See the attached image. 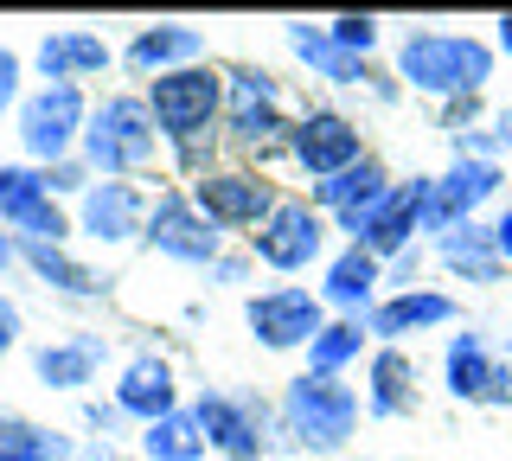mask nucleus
Returning a JSON list of instances; mask_svg holds the SVG:
<instances>
[{
    "label": "nucleus",
    "instance_id": "9d476101",
    "mask_svg": "<svg viewBox=\"0 0 512 461\" xmlns=\"http://www.w3.org/2000/svg\"><path fill=\"white\" fill-rule=\"evenodd\" d=\"M365 122L359 116H346V109H333V103H308L295 116V135H288V161H295L308 180H333V173H346V167H359L365 161Z\"/></svg>",
    "mask_w": 512,
    "mask_h": 461
},
{
    "label": "nucleus",
    "instance_id": "a211bd4d",
    "mask_svg": "<svg viewBox=\"0 0 512 461\" xmlns=\"http://www.w3.org/2000/svg\"><path fill=\"white\" fill-rule=\"evenodd\" d=\"M320 301H327L333 321H365L384 301V263L359 244H340L327 257V276H320Z\"/></svg>",
    "mask_w": 512,
    "mask_h": 461
},
{
    "label": "nucleus",
    "instance_id": "f03ea898",
    "mask_svg": "<svg viewBox=\"0 0 512 461\" xmlns=\"http://www.w3.org/2000/svg\"><path fill=\"white\" fill-rule=\"evenodd\" d=\"M295 116L301 109H288V90L269 65H231L224 71V141L231 148L256 154V161H276V154H288Z\"/></svg>",
    "mask_w": 512,
    "mask_h": 461
},
{
    "label": "nucleus",
    "instance_id": "f704fd0d",
    "mask_svg": "<svg viewBox=\"0 0 512 461\" xmlns=\"http://www.w3.org/2000/svg\"><path fill=\"white\" fill-rule=\"evenodd\" d=\"M448 154H455V161H506L500 129H468V135H455V141H448Z\"/></svg>",
    "mask_w": 512,
    "mask_h": 461
},
{
    "label": "nucleus",
    "instance_id": "4468645a",
    "mask_svg": "<svg viewBox=\"0 0 512 461\" xmlns=\"http://www.w3.org/2000/svg\"><path fill=\"white\" fill-rule=\"evenodd\" d=\"M192 199H199V212L212 218V225L231 237V231H256V225H269V212L282 205L276 193V180H269L263 167H212L205 180H192L186 186Z\"/></svg>",
    "mask_w": 512,
    "mask_h": 461
},
{
    "label": "nucleus",
    "instance_id": "2f4dec72",
    "mask_svg": "<svg viewBox=\"0 0 512 461\" xmlns=\"http://www.w3.org/2000/svg\"><path fill=\"white\" fill-rule=\"evenodd\" d=\"M327 33H333V45H340V52L372 58L378 45H384V20H378V13H340V20H327Z\"/></svg>",
    "mask_w": 512,
    "mask_h": 461
},
{
    "label": "nucleus",
    "instance_id": "6e6552de",
    "mask_svg": "<svg viewBox=\"0 0 512 461\" xmlns=\"http://www.w3.org/2000/svg\"><path fill=\"white\" fill-rule=\"evenodd\" d=\"M84 129H90L84 84H39V90L20 103V148H26L39 167L71 161V154L84 148Z\"/></svg>",
    "mask_w": 512,
    "mask_h": 461
},
{
    "label": "nucleus",
    "instance_id": "79ce46f5",
    "mask_svg": "<svg viewBox=\"0 0 512 461\" xmlns=\"http://www.w3.org/2000/svg\"><path fill=\"white\" fill-rule=\"evenodd\" d=\"M13 263H20V237H13L7 225H0V276H7Z\"/></svg>",
    "mask_w": 512,
    "mask_h": 461
},
{
    "label": "nucleus",
    "instance_id": "473e14b6",
    "mask_svg": "<svg viewBox=\"0 0 512 461\" xmlns=\"http://www.w3.org/2000/svg\"><path fill=\"white\" fill-rule=\"evenodd\" d=\"M436 263L429 257V244H410V250H397L391 263H384V295H410V289H423V269Z\"/></svg>",
    "mask_w": 512,
    "mask_h": 461
},
{
    "label": "nucleus",
    "instance_id": "37998d69",
    "mask_svg": "<svg viewBox=\"0 0 512 461\" xmlns=\"http://www.w3.org/2000/svg\"><path fill=\"white\" fill-rule=\"evenodd\" d=\"M493 52L512 58V13H500V20H493Z\"/></svg>",
    "mask_w": 512,
    "mask_h": 461
},
{
    "label": "nucleus",
    "instance_id": "4be33fe9",
    "mask_svg": "<svg viewBox=\"0 0 512 461\" xmlns=\"http://www.w3.org/2000/svg\"><path fill=\"white\" fill-rule=\"evenodd\" d=\"M122 65L135 77H167V71H186V65H205V33L186 20H160V26H141L135 39L122 45Z\"/></svg>",
    "mask_w": 512,
    "mask_h": 461
},
{
    "label": "nucleus",
    "instance_id": "1a4fd4ad",
    "mask_svg": "<svg viewBox=\"0 0 512 461\" xmlns=\"http://www.w3.org/2000/svg\"><path fill=\"white\" fill-rule=\"evenodd\" d=\"M429 186H436V173H410V180H397L391 193H384L372 212H359V218H340V231L346 244H359V250H372L378 263H391L397 250H410V244H423V199H429Z\"/></svg>",
    "mask_w": 512,
    "mask_h": 461
},
{
    "label": "nucleus",
    "instance_id": "cd10ccee",
    "mask_svg": "<svg viewBox=\"0 0 512 461\" xmlns=\"http://www.w3.org/2000/svg\"><path fill=\"white\" fill-rule=\"evenodd\" d=\"M20 263L45 282V289H58V295H71V301H103L109 295V276H103V269L77 263L64 244H32V237H20Z\"/></svg>",
    "mask_w": 512,
    "mask_h": 461
},
{
    "label": "nucleus",
    "instance_id": "72a5a7b5",
    "mask_svg": "<svg viewBox=\"0 0 512 461\" xmlns=\"http://www.w3.org/2000/svg\"><path fill=\"white\" fill-rule=\"evenodd\" d=\"M487 122V97H461V103H442L436 109V129L455 141V135H468V129H480Z\"/></svg>",
    "mask_w": 512,
    "mask_h": 461
},
{
    "label": "nucleus",
    "instance_id": "423d86ee",
    "mask_svg": "<svg viewBox=\"0 0 512 461\" xmlns=\"http://www.w3.org/2000/svg\"><path fill=\"white\" fill-rule=\"evenodd\" d=\"M148 109H154V129L160 141H199V135H218L224 122V71L212 65H186V71H167L148 84Z\"/></svg>",
    "mask_w": 512,
    "mask_h": 461
},
{
    "label": "nucleus",
    "instance_id": "aec40b11",
    "mask_svg": "<svg viewBox=\"0 0 512 461\" xmlns=\"http://www.w3.org/2000/svg\"><path fill=\"white\" fill-rule=\"evenodd\" d=\"M461 321V301L448 289H410V295H384L372 314H365V333L372 346H404L410 333H429V327H455Z\"/></svg>",
    "mask_w": 512,
    "mask_h": 461
},
{
    "label": "nucleus",
    "instance_id": "20e7f679",
    "mask_svg": "<svg viewBox=\"0 0 512 461\" xmlns=\"http://www.w3.org/2000/svg\"><path fill=\"white\" fill-rule=\"evenodd\" d=\"M160 154V129H154V109L148 97H103L90 109V129H84V148H77V161H84L96 180H128V173H148Z\"/></svg>",
    "mask_w": 512,
    "mask_h": 461
},
{
    "label": "nucleus",
    "instance_id": "7ed1b4c3",
    "mask_svg": "<svg viewBox=\"0 0 512 461\" xmlns=\"http://www.w3.org/2000/svg\"><path fill=\"white\" fill-rule=\"evenodd\" d=\"M282 423H288V442L301 455H346L352 436H359V417H365V397L346 385V378H320V372H301L288 378L282 397H276Z\"/></svg>",
    "mask_w": 512,
    "mask_h": 461
},
{
    "label": "nucleus",
    "instance_id": "f8f14e48",
    "mask_svg": "<svg viewBox=\"0 0 512 461\" xmlns=\"http://www.w3.org/2000/svg\"><path fill=\"white\" fill-rule=\"evenodd\" d=\"M327 321L333 314H327V301H320V289H295V282L244 301V327L263 353H308Z\"/></svg>",
    "mask_w": 512,
    "mask_h": 461
},
{
    "label": "nucleus",
    "instance_id": "6ab92c4d",
    "mask_svg": "<svg viewBox=\"0 0 512 461\" xmlns=\"http://www.w3.org/2000/svg\"><path fill=\"white\" fill-rule=\"evenodd\" d=\"M429 257H436V269L448 282H468V289H500V282L512 276L506 257H500V244H493V225H480V218L442 231L436 244H429Z\"/></svg>",
    "mask_w": 512,
    "mask_h": 461
},
{
    "label": "nucleus",
    "instance_id": "7c9ffc66",
    "mask_svg": "<svg viewBox=\"0 0 512 461\" xmlns=\"http://www.w3.org/2000/svg\"><path fill=\"white\" fill-rule=\"evenodd\" d=\"M71 436L32 423V417H0V461H71Z\"/></svg>",
    "mask_w": 512,
    "mask_h": 461
},
{
    "label": "nucleus",
    "instance_id": "5701e85b",
    "mask_svg": "<svg viewBox=\"0 0 512 461\" xmlns=\"http://www.w3.org/2000/svg\"><path fill=\"white\" fill-rule=\"evenodd\" d=\"M109 65H116L109 39L84 33V26H64V33H45L32 45V71H39L45 84H84V77H103Z\"/></svg>",
    "mask_w": 512,
    "mask_h": 461
},
{
    "label": "nucleus",
    "instance_id": "c9c22d12",
    "mask_svg": "<svg viewBox=\"0 0 512 461\" xmlns=\"http://www.w3.org/2000/svg\"><path fill=\"white\" fill-rule=\"evenodd\" d=\"M45 186H52V199H58V193H77V199H84L90 186H96V173H90V167H84V161H77V154H71V161L45 167Z\"/></svg>",
    "mask_w": 512,
    "mask_h": 461
},
{
    "label": "nucleus",
    "instance_id": "dca6fc26",
    "mask_svg": "<svg viewBox=\"0 0 512 461\" xmlns=\"http://www.w3.org/2000/svg\"><path fill=\"white\" fill-rule=\"evenodd\" d=\"M148 193L128 180H96L84 199H77V231L90 237V244H135V237H148Z\"/></svg>",
    "mask_w": 512,
    "mask_h": 461
},
{
    "label": "nucleus",
    "instance_id": "ea45409f",
    "mask_svg": "<svg viewBox=\"0 0 512 461\" xmlns=\"http://www.w3.org/2000/svg\"><path fill=\"white\" fill-rule=\"evenodd\" d=\"M84 423L103 429V442H109V436L122 429V404H116V397H109V404H96V397H90V404H84Z\"/></svg>",
    "mask_w": 512,
    "mask_h": 461
},
{
    "label": "nucleus",
    "instance_id": "9b49d317",
    "mask_svg": "<svg viewBox=\"0 0 512 461\" xmlns=\"http://www.w3.org/2000/svg\"><path fill=\"white\" fill-rule=\"evenodd\" d=\"M442 391L474 410H512V365L487 333L461 327L442 340Z\"/></svg>",
    "mask_w": 512,
    "mask_h": 461
},
{
    "label": "nucleus",
    "instance_id": "b1692460",
    "mask_svg": "<svg viewBox=\"0 0 512 461\" xmlns=\"http://www.w3.org/2000/svg\"><path fill=\"white\" fill-rule=\"evenodd\" d=\"M436 199L448 225H468L487 205H506V161H448L436 173Z\"/></svg>",
    "mask_w": 512,
    "mask_h": 461
},
{
    "label": "nucleus",
    "instance_id": "4c0bfd02",
    "mask_svg": "<svg viewBox=\"0 0 512 461\" xmlns=\"http://www.w3.org/2000/svg\"><path fill=\"white\" fill-rule=\"evenodd\" d=\"M20 52H7V45H0V109H20L26 97H20Z\"/></svg>",
    "mask_w": 512,
    "mask_h": 461
},
{
    "label": "nucleus",
    "instance_id": "0eeeda50",
    "mask_svg": "<svg viewBox=\"0 0 512 461\" xmlns=\"http://www.w3.org/2000/svg\"><path fill=\"white\" fill-rule=\"evenodd\" d=\"M327 237H333V218L314 212V199H288L269 212V225H256L244 237V250L263 269H276V276H301V269L327 263Z\"/></svg>",
    "mask_w": 512,
    "mask_h": 461
},
{
    "label": "nucleus",
    "instance_id": "c85d7f7f",
    "mask_svg": "<svg viewBox=\"0 0 512 461\" xmlns=\"http://www.w3.org/2000/svg\"><path fill=\"white\" fill-rule=\"evenodd\" d=\"M359 359H372V333H365V321H327L320 340L308 346V372H320V378H346Z\"/></svg>",
    "mask_w": 512,
    "mask_h": 461
},
{
    "label": "nucleus",
    "instance_id": "58836bf2",
    "mask_svg": "<svg viewBox=\"0 0 512 461\" xmlns=\"http://www.w3.org/2000/svg\"><path fill=\"white\" fill-rule=\"evenodd\" d=\"M20 333H26V314H20V301H7L0 295V359L20 346Z\"/></svg>",
    "mask_w": 512,
    "mask_h": 461
},
{
    "label": "nucleus",
    "instance_id": "c03bdc74",
    "mask_svg": "<svg viewBox=\"0 0 512 461\" xmlns=\"http://www.w3.org/2000/svg\"><path fill=\"white\" fill-rule=\"evenodd\" d=\"M493 129H500V148H506V154H512V103H506V109H500V116H493Z\"/></svg>",
    "mask_w": 512,
    "mask_h": 461
},
{
    "label": "nucleus",
    "instance_id": "f257e3e1",
    "mask_svg": "<svg viewBox=\"0 0 512 461\" xmlns=\"http://www.w3.org/2000/svg\"><path fill=\"white\" fill-rule=\"evenodd\" d=\"M500 65L493 39L455 33V26H410L397 39V84L416 90L429 103H461V97H487V77Z\"/></svg>",
    "mask_w": 512,
    "mask_h": 461
},
{
    "label": "nucleus",
    "instance_id": "49530a36",
    "mask_svg": "<svg viewBox=\"0 0 512 461\" xmlns=\"http://www.w3.org/2000/svg\"><path fill=\"white\" fill-rule=\"evenodd\" d=\"M500 353H506V365H512V333H506V346H500Z\"/></svg>",
    "mask_w": 512,
    "mask_h": 461
},
{
    "label": "nucleus",
    "instance_id": "2eb2a0df",
    "mask_svg": "<svg viewBox=\"0 0 512 461\" xmlns=\"http://www.w3.org/2000/svg\"><path fill=\"white\" fill-rule=\"evenodd\" d=\"M0 225H13V237L32 244H64L77 231L45 186V167H0Z\"/></svg>",
    "mask_w": 512,
    "mask_h": 461
},
{
    "label": "nucleus",
    "instance_id": "e433bc0d",
    "mask_svg": "<svg viewBox=\"0 0 512 461\" xmlns=\"http://www.w3.org/2000/svg\"><path fill=\"white\" fill-rule=\"evenodd\" d=\"M256 276V257L250 250H224V257L205 269V282H218V289H237V282H250Z\"/></svg>",
    "mask_w": 512,
    "mask_h": 461
},
{
    "label": "nucleus",
    "instance_id": "ddd939ff",
    "mask_svg": "<svg viewBox=\"0 0 512 461\" xmlns=\"http://www.w3.org/2000/svg\"><path fill=\"white\" fill-rule=\"evenodd\" d=\"M148 250H160L167 263H192V269H212L224 257V231L199 212V199L186 186H160L148 205Z\"/></svg>",
    "mask_w": 512,
    "mask_h": 461
},
{
    "label": "nucleus",
    "instance_id": "a19ab883",
    "mask_svg": "<svg viewBox=\"0 0 512 461\" xmlns=\"http://www.w3.org/2000/svg\"><path fill=\"white\" fill-rule=\"evenodd\" d=\"M487 225H493V244H500V257H506V269H512V199L487 218Z\"/></svg>",
    "mask_w": 512,
    "mask_h": 461
},
{
    "label": "nucleus",
    "instance_id": "412c9836",
    "mask_svg": "<svg viewBox=\"0 0 512 461\" xmlns=\"http://www.w3.org/2000/svg\"><path fill=\"white\" fill-rule=\"evenodd\" d=\"M282 39H288V52H295V65L308 71V77H320V84H333V90H372V84H378V65H372V58L340 52L327 26L288 20V26H282Z\"/></svg>",
    "mask_w": 512,
    "mask_h": 461
},
{
    "label": "nucleus",
    "instance_id": "bb28decb",
    "mask_svg": "<svg viewBox=\"0 0 512 461\" xmlns=\"http://www.w3.org/2000/svg\"><path fill=\"white\" fill-rule=\"evenodd\" d=\"M391 186H397V173L384 167L378 154H365L359 167H346V173H333V180H320L308 199H314V212H327L333 225H340V218H359V212H372V205H378L384 193H391Z\"/></svg>",
    "mask_w": 512,
    "mask_h": 461
},
{
    "label": "nucleus",
    "instance_id": "a878e982",
    "mask_svg": "<svg viewBox=\"0 0 512 461\" xmlns=\"http://www.w3.org/2000/svg\"><path fill=\"white\" fill-rule=\"evenodd\" d=\"M103 365H109V340H103V333H64V340H52V346L32 353V372H39L45 391H84V385H96Z\"/></svg>",
    "mask_w": 512,
    "mask_h": 461
},
{
    "label": "nucleus",
    "instance_id": "393cba45",
    "mask_svg": "<svg viewBox=\"0 0 512 461\" xmlns=\"http://www.w3.org/2000/svg\"><path fill=\"white\" fill-rule=\"evenodd\" d=\"M116 404H122V417H135L141 429L160 423V417H173V410H180L173 365L160 359V353H135V359L122 365V378H116Z\"/></svg>",
    "mask_w": 512,
    "mask_h": 461
},
{
    "label": "nucleus",
    "instance_id": "39448f33",
    "mask_svg": "<svg viewBox=\"0 0 512 461\" xmlns=\"http://www.w3.org/2000/svg\"><path fill=\"white\" fill-rule=\"evenodd\" d=\"M192 417H199L212 455H224V461H269L276 449H295L282 410L256 391H205L192 404Z\"/></svg>",
    "mask_w": 512,
    "mask_h": 461
},
{
    "label": "nucleus",
    "instance_id": "f3484780",
    "mask_svg": "<svg viewBox=\"0 0 512 461\" xmlns=\"http://www.w3.org/2000/svg\"><path fill=\"white\" fill-rule=\"evenodd\" d=\"M423 410V365L410 359V346H372L365 359V417L404 423Z\"/></svg>",
    "mask_w": 512,
    "mask_h": 461
},
{
    "label": "nucleus",
    "instance_id": "a18cd8bd",
    "mask_svg": "<svg viewBox=\"0 0 512 461\" xmlns=\"http://www.w3.org/2000/svg\"><path fill=\"white\" fill-rule=\"evenodd\" d=\"M84 461H122V455L109 449V442H90V449H84Z\"/></svg>",
    "mask_w": 512,
    "mask_h": 461
},
{
    "label": "nucleus",
    "instance_id": "c756f323",
    "mask_svg": "<svg viewBox=\"0 0 512 461\" xmlns=\"http://www.w3.org/2000/svg\"><path fill=\"white\" fill-rule=\"evenodd\" d=\"M205 429L192 410H173V417H160L141 429V461H205Z\"/></svg>",
    "mask_w": 512,
    "mask_h": 461
},
{
    "label": "nucleus",
    "instance_id": "de8ad7c7",
    "mask_svg": "<svg viewBox=\"0 0 512 461\" xmlns=\"http://www.w3.org/2000/svg\"><path fill=\"white\" fill-rule=\"evenodd\" d=\"M391 461H410V455H391Z\"/></svg>",
    "mask_w": 512,
    "mask_h": 461
}]
</instances>
